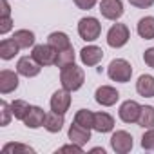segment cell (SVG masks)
Returning a JSON list of instances; mask_svg holds the SVG:
<instances>
[{
	"label": "cell",
	"mask_w": 154,
	"mask_h": 154,
	"mask_svg": "<svg viewBox=\"0 0 154 154\" xmlns=\"http://www.w3.org/2000/svg\"><path fill=\"white\" fill-rule=\"evenodd\" d=\"M60 82H62V87L71 91V93L78 91L85 82V72H84L82 67L74 65V63H69V65L60 69Z\"/></svg>",
	"instance_id": "6da1fadb"
},
{
	"label": "cell",
	"mask_w": 154,
	"mask_h": 154,
	"mask_svg": "<svg viewBox=\"0 0 154 154\" xmlns=\"http://www.w3.org/2000/svg\"><path fill=\"white\" fill-rule=\"evenodd\" d=\"M107 74H109V78L112 82H120V84H127L131 80V76H132V67L127 60L123 58H116L109 63L107 67Z\"/></svg>",
	"instance_id": "7a4b0ae2"
},
{
	"label": "cell",
	"mask_w": 154,
	"mask_h": 154,
	"mask_svg": "<svg viewBox=\"0 0 154 154\" xmlns=\"http://www.w3.org/2000/svg\"><path fill=\"white\" fill-rule=\"evenodd\" d=\"M102 33V24L94 17H84L78 22V35L85 42H94Z\"/></svg>",
	"instance_id": "3957f363"
},
{
	"label": "cell",
	"mask_w": 154,
	"mask_h": 154,
	"mask_svg": "<svg viewBox=\"0 0 154 154\" xmlns=\"http://www.w3.org/2000/svg\"><path fill=\"white\" fill-rule=\"evenodd\" d=\"M131 38V33H129V27L125 24H114L109 31H107V44L114 49H120L123 47Z\"/></svg>",
	"instance_id": "277c9868"
},
{
	"label": "cell",
	"mask_w": 154,
	"mask_h": 154,
	"mask_svg": "<svg viewBox=\"0 0 154 154\" xmlns=\"http://www.w3.org/2000/svg\"><path fill=\"white\" fill-rule=\"evenodd\" d=\"M56 54H58V51H56L53 45H49V44H38V45L33 47V53H31V56H33L42 67H44V65H54Z\"/></svg>",
	"instance_id": "5b68a950"
},
{
	"label": "cell",
	"mask_w": 154,
	"mask_h": 154,
	"mask_svg": "<svg viewBox=\"0 0 154 154\" xmlns=\"http://www.w3.org/2000/svg\"><path fill=\"white\" fill-rule=\"evenodd\" d=\"M111 147L116 154H127L132 149V136L127 131H116L111 136Z\"/></svg>",
	"instance_id": "8992f818"
},
{
	"label": "cell",
	"mask_w": 154,
	"mask_h": 154,
	"mask_svg": "<svg viewBox=\"0 0 154 154\" xmlns=\"http://www.w3.org/2000/svg\"><path fill=\"white\" fill-rule=\"evenodd\" d=\"M140 112H141V105L134 100H127L120 105V120L123 123H138V118H140Z\"/></svg>",
	"instance_id": "52a82bcc"
},
{
	"label": "cell",
	"mask_w": 154,
	"mask_h": 154,
	"mask_svg": "<svg viewBox=\"0 0 154 154\" xmlns=\"http://www.w3.org/2000/svg\"><path fill=\"white\" fill-rule=\"evenodd\" d=\"M100 13L103 18L116 22L123 15V4L122 0H102L100 2Z\"/></svg>",
	"instance_id": "ba28073f"
},
{
	"label": "cell",
	"mask_w": 154,
	"mask_h": 154,
	"mask_svg": "<svg viewBox=\"0 0 154 154\" xmlns=\"http://www.w3.org/2000/svg\"><path fill=\"white\" fill-rule=\"evenodd\" d=\"M51 111L54 112H60V114H65L69 111V105H71V91L67 89H58L56 93H53L51 96Z\"/></svg>",
	"instance_id": "9c48e42d"
},
{
	"label": "cell",
	"mask_w": 154,
	"mask_h": 154,
	"mask_svg": "<svg viewBox=\"0 0 154 154\" xmlns=\"http://www.w3.org/2000/svg\"><path fill=\"white\" fill-rule=\"evenodd\" d=\"M94 100H96V103H100L103 107H112L120 100V93L114 87H111V85H102V87L96 89Z\"/></svg>",
	"instance_id": "30bf717a"
},
{
	"label": "cell",
	"mask_w": 154,
	"mask_h": 154,
	"mask_svg": "<svg viewBox=\"0 0 154 154\" xmlns=\"http://www.w3.org/2000/svg\"><path fill=\"white\" fill-rule=\"evenodd\" d=\"M42 71V65L33 58V56H22L17 63V72L26 76V78H33V76H38Z\"/></svg>",
	"instance_id": "8fae6325"
},
{
	"label": "cell",
	"mask_w": 154,
	"mask_h": 154,
	"mask_svg": "<svg viewBox=\"0 0 154 154\" xmlns=\"http://www.w3.org/2000/svg\"><path fill=\"white\" fill-rule=\"evenodd\" d=\"M17 87H18V72L9 71V69L0 71V93L9 94V93L17 91Z\"/></svg>",
	"instance_id": "7c38bea8"
},
{
	"label": "cell",
	"mask_w": 154,
	"mask_h": 154,
	"mask_svg": "<svg viewBox=\"0 0 154 154\" xmlns=\"http://www.w3.org/2000/svg\"><path fill=\"white\" fill-rule=\"evenodd\" d=\"M103 58V49L98 47V45H87L80 51V60L84 65L87 67H93V65H98Z\"/></svg>",
	"instance_id": "4fadbf2b"
},
{
	"label": "cell",
	"mask_w": 154,
	"mask_h": 154,
	"mask_svg": "<svg viewBox=\"0 0 154 154\" xmlns=\"http://www.w3.org/2000/svg\"><path fill=\"white\" fill-rule=\"evenodd\" d=\"M45 116H47V114L44 112L42 107H38V105H31V107H29V112H27L26 118H24V125L29 127V129L44 127V123H45Z\"/></svg>",
	"instance_id": "5bb4252c"
},
{
	"label": "cell",
	"mask_w": 154,
	"mask_h": 154,
	"mask_svg": "<svg viewBox=\"0 0 154 154\" xmlns=\"http://www.w3.org/2000/svg\"><path fill=\"white\" fill-rule=\"evenodd\" d=\"M67 136H69V140H71L72 143L85 145V143L91 140V129H87V127H82V125H78V123L74 122V123L69 127V131H67Z\"/></svg>",
	"instance_id": "9a60e30c"
},
{
	"label": "cell",
	"mask_w": 154,
	"mask_h": 154,
	"mask_svg": "<svg viewBox=\"0 0 154 154\" xmlns=\"http://www.w3.org/2000/svg\"><path fill=\"white\" fill-rule=\"evenodd\" d=\"M93 129L96 132H111L114 129V118L109 112H94V125Z\"/></svg>",
	"instance_id": "2e32d148"
},
{
	"label": "cell",
	"mask_w": 154,
	"mask_h": 154,
	"mask_svg": "<svg viewBox=\"0 0 154 154\" xmlns=\"http://www.w3.org/2000/svg\"><path fill=\"white\" fill-rule=\"evenodd\" d=\"M136 91L143 98H152L154 96V76L150 74H141L136 82Z\"/></svg>",
	"instance_id": "e0dca14e"
},
{
	"label": "cell",
	"mask_w": 154,
	"mask_h": 154,
	"mask_svg": "<svg viewBox=\"0 0 154 154\" xmlns=\"http://www.w3.org/2000/svg\"><path fill=\"white\" fill-rule=\"evenodd\" d=\"M11 38L18 44L20 49H29L31 45H35V33L29 31V29H18V31L13 33Z\"/></svg>",
	"instance_id": "ac0fdd59"
},
{
	"label": "cell",
	"mask_w": 154,
	"mask_h": 154,
	"mask_svg": "<svg viewBox=\"0 0 154 154\" xmlns=\"http://www.w3.org/2000/svg\"><path fill=\"white\" fill-rule=\"evenodd\" d=\"M136 31L141 38L145 40H152L154 38V17H143L140 18L138 26H136Z\"/></svg>",
	"instance_id": "d6986e66"
},
{
	"label": "cell",
	"mask_w": 154,
	"mask_h": 154,
	"mask_svg": "<svg viewBox=\"0 0 154 154\" xmlns=\"http://www.w3.org/2000/svg\"><path fill=\"white\" fill-rule=\"evenodd\" d=\"M18 51H20V47H18V44L13 38H6V40L0 42V58H2V60L15 58Z\"/></svg>",
	"instance_id": "ffe728a7"
},
{
	"label": "cell",
	"mask_w": 154,
	"mask_h": 154,
	"mask_svg": "<svg viewBox=\"0 0 154 154\" xmlns=\"http://www.w3.org/2000/svg\"><path fill=\"white\" fill-rule=\"evenodd\" d=\"M47 44L53 45L56 51H62V49L71 47V40H69V36H67L65 33H62V31H54V33H51V35L47 36Z\"/></svg>",
	"instance_id": "44dd1931"
},
{
	"label": "cell",
	"mask_w": 154,
	"mask_h": 154,
	"mask_svg": "<svg viewBox=\"0 0 154 154\" xmlns=\"http://www.w3.org/2000/svg\"><path fill=\"white\" fill-rule=\"evenodd\" d=\"M44 127H45V131H49V132H60L62 127H63V114L54 112V111L47 112Z\"/></svg>",
	"instance_id": "7402d4cb"
},
{
	"label": "cell",
	"mask_w": 154,
	"mask_h": 154,
	"mask_svg": "<svg viewBox=\"0 0 154 154\" xmlns=\"http://www.w3.org/2000/svg\"><path fill=\"white\" fill-rule=\"evenodd\" d=\"M138 125L143 129H150L154 127V107L152 105H143L140 118H138Z\"/></svg>",
	"instance_id": "603a6c76"
},
{
	"label": "cell",
	"mask_w": 154,
	"mask_h": 154,
	"mask_svg": "<svg viewBox=\"0 0 154 154\" xmlns=\"http://www.w3.org/2000/svg\"><path fill=\"white\" fill-rule=\"evenodd\" d=\"M74 122L78 125H82V127L93 129V125H94V112H91L89 109H80L74 114Z\"/></svg>",
	"instance_id": "cb8c5ba5"
},
{
	"label": "cell",
	"mask_w": 154,
	"mask_h": 154,
	"mask_svg": "<svg viewBox=\"0 0 154 154\" xmlns=\"http://www.w3.org/2000/svg\"><path fill=\"white\" fill-rule=\"evenodd\" d=\"M69 63H74V49H72V45L67 47V49L58 51V54H56V62H54V65L60 67V69L65 67V65H69Z\"/></svg>",
	"instance_id": "d4e9b609"
},
{
	"label": "cell",
	"mask_w": 154,
	"mask_h": 154,
	"mask_svg": "<svg viewBox=\"0 0 154 154\" xmlns=\"http://www.w3.org/2000/svg\"><path fill=\"white\" fill-rule=\"evenodd\" d=\"M29 103L26 102V100H15L13 103H11V109H13V116L17 118V120H22L24 122V118H26V114L29 112Z\"/></svg>",
	"instance_id": "484cf974"
},
{
	"label": "cell",
	"mask_w": 154,
	"mask_h": 154,
	"mask_svg": "<svg viewBox=\"0 0 154 154\" xmlns=\"http://www.w3.org/2000/svg\"><path fill=\"white\" fill-rule=\"evenodd\" d=\"M2 152L8 154V152H26V154H33L35 149H31L29 145H22V143H8L2 147Z\"/></svg>",
	"instance_id": "4316f807"
},
{
	"label": "cell",
	"mask_w": 154,
	"mask_h": 154,
	"mask_svg": "<svg viewBox=\"0 0 154 154\" xmlns=\"http://www.w3.org/2000/svg\"><path fill=\"white\" fill-rule=\"evenodd\" d=\"M141 147L145 150H154V127H150L143 136H141Z\"/></svg>",
	"instance_id": "83f0119b"
},
{
	"label": "cell",
	"mask_w": 154,
	"mask_h": 154,
	"mask_svg": "<svg viewBox=\"0 0 154 154\" xmlns=\"http://www.w3.org/2000/svg\"><path fill=\"white\" fill-rule=\"evenodd\" d=\"M0 109H2V127L4 125H8L9 122H11V116H13V109H11V105L8 103V102H0Z\"/></svg>",
	"instance_id": "f1b7e54d"
},
{
	"label": "cell",
	"mask_w": 154,
	"mask_h": 154,
	"mask_svg": "<svg viewBox=\"0 0 154 154\" xmlns=\"http://www.w3.org/2000/svg\"><path fill=\"white\" fill-rule=\"evenodd\" d=\"M11 27H13V20H11V17H0V35L9 33Z\"/></svg>",
	"instance_id": "f546056e"
},
{
	"label": "cell",
	"mask_w": 154,
	"mask_h": 154,
	"mask_svg": "<svg viewBox=\"0 0 154 154\" xmlns=\"http://www.w3.org/2000/svg\"><path fill=\"white\" fill-rule=\"evenodd\" d=\"M58 150H60V152H76V154H82V152H84V150H82V145L72 143V141H71V145H63V147H60Z\"/></svg>",
	"instance_id": "4dcf8cb0"
},
{
	"label": "cell",
	"mask_w": 154,
	"mask_h": 154,
	"mask_svg": "<svg viewBox=\"0 0 154 154\" xmlns=\"http://www.w3.org/2000/svg\"><path fill=\"white\" fill-rule=\"evenodd\" d=\"M96 2H98V0H74V4L76 6H78L80 9H93L94 6H96Z\"/></svg>",
	"instance_id": "1f68e13d"
},
{
	"label": "cell",
	"mask_w": 154,
	"mask_h": 154,
	"mask_svg": "<svg viewBox=\"0 0 154 154\" xmlns=\"http://www.w3.org/2000/svg\"><path fill=\"white\" fill-rule=\"evenodd\" d=\"M129 4L134 8H140V9H147L154 4V0H129Z\"/></svg>",
	"instance_id": "d6a6232c"
},
{
	"label": "cell",
	"mask_w": 154,
	"mask_h": 154,
	"mask_svg": "<svg viewBox=\"0 0 154 154\" xmlns=\"http://www.w3.org/2000/svg\"><path fill=\"white\" fill-rule=\"evenodd\" d=\"M143 60H145V63H147L149 67L154 69V47H149V49L143 53Z\"/></svg>",
	"instance_id": "836d02e7"
},
{
	"label": "cell",
	"mask_w": 154,
	"mask_h": 154,
	"mask_svg": "<svg viewBox=\"0 0 154 154\" xmlns=\"http://www.w3.org/2000/svg\"><path fill=\"white\" fill-rule=\"evenodd\" d=\"M0 8H2L0 17H11V8H9V4H8V0H0Z\"/></svg>",
	"instance_id": "e575fe53"
},
{
	"label": "cell",
	"mask_w": 154,
	"mask_h": 154,
	"mask_svg": "<svg viewBox=\"0 0 154 154\" xmlns=\"http://www.w3.org/2000/svg\"><path fill=\"white\" fill-rule=\"evenodd\" d=\"M91 152H102V154H105V150H103L102 147H94V149H93Z\"/></svg>",
	"instance_id": "d590c367"
}]
</instances>
